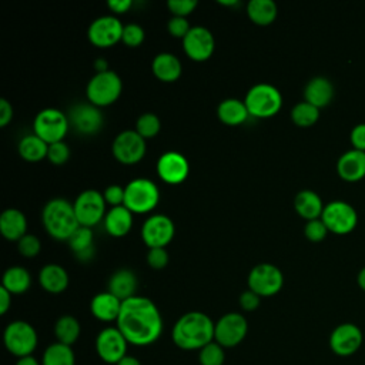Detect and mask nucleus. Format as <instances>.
<instances>
[{
    "label": "nucleus",
    "instance_id": "obj_56",
    "mask_svg": "<svg viewBox=\"0 0 365 365\" xmlns=\"http://www.w3.org/2000/svg\"><path fill=\"white\" fill-rule=\"evenodd\" d=\"M358 285L365 291V267L358 272Z\"/></svg>",
    "mask_w": 365,
    "mask_h": 365
},
{
    "label": "nucleus",
    "instance_id": "obj_57",
    "mask_svg": "<svg viewBox=\"0 0 365 365\" xmlns=\"http://www.w3.org/2000/svg\"><path fill=\"white\" fill-rule=\"evenodd\" d=\"M220 4H222V6H237L238 1H235V0H232V1H220Z\"/></svg>",
    "mask_w": 365,
    "mask_h": 365
},
{
    "label": "nucleus",
    "instance_id": "obj_55",
    "mask_svg": "<svg viewBox=\"0 0 365 365\" xmlns=\"http://www.w3.org/2000/svg\"><path fill=\"white\" fill-rule=\"evenodd\" d=\"M117 365H141V362L135 358V356H133V355H125Z\"/></svg>",
    "mask_w": 365,
    "mask_h": 365
},
{
    "label": "nucleus",
    "instance_id": "obj_20",
    "mask_svg": "<svg viewBox=\"0 0 365 365\" xmlns=\"http://www.w3.org/2000/svg\"><path fill=\"white\" fill-rule=\"evenodd\" d=\"M190 171L187 158L177 151H167L157 161L158 177L167 184H181Z\"/></svg>",
    "mask_w": 365,
    "mask_h": 365
},
{
    "label": "nucleus",
    "instance_id": "obj_1",
    "mask_svg": "<svg viewBox=\"0 0 365 365\" xmlns=\"http://www.w3.org/2000/svg\"><path fill=\"white\" fill-rule=\"evenodd\" d=\"M115 324L127 342L137 346L151 345L163 334L160 309L150 298L141 295L123 301Z\"/></svg>",
    "mask_w": 365,
    "mask_h": 365
},
{
    "label": "nucleus",
    "instance_id": "obj_51",
    "mask_svg": "<svg viewBox=\"0 0 365 365\" xmlns=\"http://www.w3.org/2000/svg\"><path fill=\"white\" fill-rule=\"evenodd\" d=\"M107 6L114 14H123L131 9L133 1L131 0H110L107 3Z\"/></svg>",
    "mask_w": 365,
    "mask_h": 365
},
{
    "label": "nucleus",
    "instance_id": "obj_27",
    "mask_svg": "<svg viewBox=\"0 0 365 365\" xmlns=\"http://www.w3.org/2000/svg\"><path fill=\"white\" fill-rule=\"evenodd\" d=\"M138 279L135 274L128 268H121L115 271L108 279V292L115 295L118 299L125 301L135 297Z\"/></svg>",
    "mask_w": 365,
    "mask_h": 365
},
{
    "label": "nucleus",
    "instance_id": "obj_47",
    "mask_svg": "<svg viewBox=\"0 0 365 365\" xmlns=\"http://www.w3.org/2000/svg\"><path fill=\"white\" fill-rule=\"evenodd\" d=\"M104 200L107 204H110L111 207H118V205H124V188L118 184H111L108 185L104 192Z\"/></svg>",
    "mask_w": 365,
    "mask_h": 365
},
{
    "label": "nucleus",
    "instance_id": "obj_17",
    "mask_svg": "<svg viewBox=\"0 0 365 365\" xmlns=\"http://www.w3.org/2000/svg\"><path fill=\"white\" fill-rule=\"evenodd\" d=\"M70 125L80 134L93 135L98 133L104 124V117L98 107L91 103H77L68 113Z\"/></svg>",
    "mask_w": 365,
    "mask_h": 365
},
{
    "label": "nucleus",
    "instance_id": "obj_19",
    "mask_svg": "<svg viewBox=\"0 0 365 365\" xmlns=\"http://www.w3.org/2000/svg\"><path fill=\"white\" fill-rule=\"evenodd\" d=\"M362 331L359 327L351 322L341 324L334 328L329 335V348L339 356H348L355 354L362 345Z\"/></svg>",
    "mask_w": 365,
    "mask_h": 365
},
{
    "label": "nucleus",
    "instance_id": "obj_23",
    "mask_svg": "<svg viewBox=\"0 0 365 365\" xmlns=\"http://www.w3.org/2000/svg\"><path fill=\"white\" fill-rule=\"evenodd\" d=\"M0 232L9 241H20L27 234L26 215L17 208H7L0 215Z\"/></svg>",
    "mask_w": 365,
    "mask_h": 365
},
{
    "label": "nucleus",
    "instance_id": "obj_48",
    "mask_svg": "<svg viewBox=\"0 0 365 365\" xmlns=\"http://www.w3.org/2000/svg\"><path fill=\"white\" fill-rule=\"evenodd\" d=\"M240 307L244 309V311H255L258 307H259V302H261V297L258 294H255L254 291L251 289H247L244 291L241 295H240Z\"/></svg>",
    "mask_w": 365,
    "mask_h": 365
},
{
    "label": "nucleus",
    "instance_id": "obj_8",
    "mask_svg": "<svg viewBox=\"0 0 365 365\" xmlns=\"http://www.w3.org/2000/svg\"><path fill=\"white\" fill-rule=\"evenodd\" d=\"M70 121L68 117L57 108H44L41 110L33 121V131L48 145L64 141V137L68 131Z\"/></svg>",
    "mask_w": 365,
    "mask_h": 365
},
{
    "label": "nucleus",
    "instance_id": "obj_15",
    "mask_svg": "<svg viewBox=\"0 0 365 365\" xmlns=\"http://www.w3.org/2000/svg\"><path fill=\"white\" fill-rule=\"evenodd\" d=\"M175 227L170 217L154 214L141 227V240L148 248H165L174 238Z\"/></svg>",
    "mask_w": 365,
    "mask_h": 365
},
{
    "label": "nucleus",
    "instance_id": "obj_26",
    "mask_svg": "<svg viewBox=\"0 0 365 365\" xmlns=\"http://www.w3.org/2000/svg\"><path fill=\"white\" fill-rule=\"evenodd\" d=\"M104 230L111 235V237H124L125 234L130 232L131 227H133V212L124 207V205H118V207H111L104 220Z\"/></svg>",
    "mask_w": 365,
    "mask_h": 365
},
{
    "label": "nucleus",
    "instance_id": "obj_45",
    "mask_svg": "<svg viewBox=\"0 0 365 365\" xmlns=\"http://www.w3.org/2000/svg\"><path fill=\"white\" fill-rule=\"evenodd\" d=\"M167 7L173 13V16L187 17L197 7V1L195 0H168Z\"/></svg>",
    "mask_w": 365,
    "mask_h": 365
},
{
    "label": "nucleus",
    "instance_id": "obj_54",
    "mask_svg": "<svg viewBox=\"0 0 365 365\" xmlns=\"http://www.w3.org/2000/svg\"><path fill=\"white\" fill-rule=\"evenodd\" d=\"M94 68H96V71L97 73H103V71H107L108 70V63H107V60L106 58H97L96 61H94Z\"/></svg>",
    "mask_w": 365,
    "mask_h": 365
},
{
    "label": "nucleus",
    "instance_id": "obj_12",
    "mask_svg": "<svg viewBox=\"0 0 365 365\" xmlns=\"http://www.w3.org/2000/svg\"><path fill=\"white\" fill-rule=\"evenodd\" d=\"M248 332V322L238 312L224 314L214 328V341L222 348H234L244 341Z\"/></svg>",
    "mask_w": 365,
    "mask_h": 365
},
{
    "label": "nucleus",
    "instance_id": "obj_33",
    "mask_svg": "<svg viewBox=\"0 0 365 365\" xmlns=\"http://www.w3.org/2000/svg\"><path fill=\"white\" fill-rule=\"evenodd\" d=\"M277 4L272 0H251L247 4V16L257 26H269L277 19Z\"/></svg>",
    "mask_w": 365,
    "mask_h": 365
},
{
    "label": "nucleus",
    "instance_id": "obj_24",
    "mask_svg": "<svg viewBox=\"0 0 365 365\" xmlns=\"http://www.w3.org/2000/svg\"><path fill=\"white\" fill-rule=\"evenodd\" d=\"M153 74L164 83L177 81L182 73L181 61L173 53H158L151 63Z\"/></svg>",
    "mask_w": 365,
    "mask_h": 365
},
{
    "label": "nucleus",
    "instance_id": "obj_13",
    "mask_svg": "<svg viewBox=\"0 0 365 365\" xmlns=\"http://www.w3.org/2000/svg\"><path fill=\"white\" fill-rule=\"evenodd\" d=\"M128 342L117 327L101 329L96 338V351L98 358L110 365H117L127 355Z\"/></svg>",
    "mask_w": 365,
    "mask_h": 365
},
{
    "label": "nucleus",
    "instance_id": "obj_30",
    "mask_svg": "<svg viewBox=\"0 0 365 365\" xmlns=\"http://www.w3.org/2000/svg\"><path fill=\"white\" fill-rule=\"evenodd\" d=\"M217 115L227 125H240L247 121L250 113L244 101L238 98L222 100L217 107Z\"/></svg>",
    "mask_w": 365,
    "mask_h": 365
},
{
    "label": "nucleus",
    "instance_id": "obj_7",
    "mask_svg": "<svg viewBox=\"0 0 365 365\" xmlns=\"http://www.w3.org/2000/svg\"><path fill=\"white\" fill-rule=\"evenodd\" d=\"M3 341L6 349L17 358L29 356L37 348L38 336L34 327L26 321L17 319L10 322L4 332Z\"/></svg>",
    "mask_w": 365,
    "mask_h": 365
},
{
    "label": "nucleus",
    "instance_id": "obj_43",
    "mask_svg": "<svg viewBox=\"0 0 365 365\" xmlns=\"http://www.w3.org/2000/svg\"><path fill=\"white\" fill-rule=\"evenodd\" d=\"M68 157H70V148L64 141H58V143H54V144L48 145L47 158L51 164L61 165V164L67 163Z\"/></svg>",
    "mask_w": 365,
    "mask_h": 365
},
{
    "label": "nucleus",
    "instance_id": "obj_34",
    "mask_svg": "<svg viewBox=\"0 0 365 365\" xmlns=\"http://www.w3.org/2000/svg\"><path fill=\"white\" fill-rule=\"evenodd\" d=\"M31 285L30 272L19 265L10 267L4 271L1 278V287H4L11 295L26 292Z\"/></svg>",
    "mask_w": 365,
    "mask_h": 365
},
{
    "label": "nucleus",
    "instance_id": "obj_42",
    "mask_svg": "<svg viewBox=\"0 0 365 365\" xmlns=\"http://www.w3.org/2000/svg\"><path fill=\"white\" fill-rule=\"evenodd\" d=\"M17 248L19 252L26 257V258H33L36 257L40 250H41V242L36 235L31 234H26L19 242H17Z\"/></svg>",
    "mask_w": 365,
    "mask_h": 365
},
{
    "label": "nucleus",
    "instance_id": "obj_28",
    "mask_svg": "<svg viewBox=\"0 0 365 365\" xmlns=\"http://www.w3.org/2000/svg\"><path fill=\"white\" fill-rule=\"evenodd\" d=\"M38 282L44 291L60 294L68 287V274L61 265L47 264L40 269Z\"/></svg>",
    "mask_w": 365,
    "mask_h": 365
},
{
    "label": "nucleus",
    "instance_id": "obj_49",
    "mask_svg": "<svg viewBox=\"0 0 365 365\" xmlns=\"http://www.w3.org/2000/svg\"><path fill=\"white\" fill-rule=\"evenodd\" d=\"M351 143L354 148L365 151V123L354 125V128L351 130Z\"/></svg>",
    "mask_w": 365,
    "mask_h": 365
},
{
    "label": "nucleus",
    "instance_id": "obj_22",
    "mask_svg": "<svg viewBox=\"0 0 365 365\" xmlns=\"http://www.w3.org/2000/svg\"><path fill=\"white\" fill-rule=\"evenodd\" d=\"M336 171L346 181H358L365 175V151L352 148L336 161Z\"/></svg>",
    "mask_w": 365,
    "mask_h": 365
},
{
    "label": "nucleus",
    "instance_id": "obj_31",
    "mask_svg": "<svg viewBox=\"0 0 365 365\" xmlns=\"http://www.w3.org/2000/svg\"><path fill=\"white\" fill-rule=\"evenodd\" d=\"M68 245L78 261L87 262L94 255L93 231L88 227H78L74 234L68 238Z\"/></svg>",
    "mask_w": 365,
    "mask_h": 365
},
{
    "label": "nucleus",
    "instance_id": "obj_10",
    "mask_svg": "<svg viewBox=\"0 0 365 365\" xmlns=\"http://www.w3.org/2000/svg\"><path fill=\"white\" fill-rule=\"evenodd\" d=\"M321 220L327 225L328 231L334 234H348L355 228L358 214L349 202L335 200L325 204Z\"/></svg>",
    "mask_w": 365,
    "mask_h": 365
},
{
    "label": "nucleus",
    "instance_id": "obj_5",
    "mask_svg": "<svg viewBox=\"0 0 365 365\" xmlns=\"http://www.w3.org/2000/svg\"><path fill=\"white\" fill-rule=\"evenodd\" d=\"M121 90L123 81L120 76L113 70H107L103 73H96V76L90 78L86 87V96L88 103L101 108L115 103L121 94Z\"/></svg>",
    "mask_w": 365,
    "mask_h": 365
},
{
    "label": "nucleus",
    "instance_id": "obj_25",
    "mask_svg": "<svg viewBox=\"0 0 365 365\" xmlns=\"http://www.w3.org/2000/svg\"><path fill=\"white\" fill-rule=\"evenodd\" d=\"M332 97H334V86L327 77H322V76H317L311 78L304 88L305 101L318 108L328 106Z\"/></svg>",
    "mask_w": 365,
    "mask_h": 365
},
{
    "label": "nucleus",
    "instance_id": "obj_11",
    "mask_svg": "<svg viewBox=\"0 0 365 365\" xmlns=\"http://www.w3.org/2000/svg\"><path fill=\"white\" fill-rule=\"evenodd\" d=\"M248 289L259 297H272L284 285V275L281 269L272 264L262 262L255 265L248 274Z\"/></svg>",
    "mask_w": 365,
    "mask_h": 365
},
{
    "label": "nucleus",
    "instance_id": "obj_38",
    "mask_svg": "<svg viewBox=\"0 0 365 365\" xmlns=\"http://www.w3.org/2000/svg\"><path fill=\"white\" fill-rule=\"evenodd\" d=\"M161 128V121L154 113H144L141 114L137 121H135V131L144 138H153L160 133Z\"/></svg>",
    "mask_w": 365,
    "mask_h": 365
},
{
    "label": "nucleus",
    "instance_id": "obj_53",
    "mask_svg": "<svg viewBox=\"0 0 365 365\" xmlns=\"http://www.w3.org/2000/svg\"><path fill=\"white\" fill-rule=\"evenodd\" d=\"M16 365H41V362H38L33 355H29V356L17 358Z\"/></svg>",
    "mask_w": 365,
    "mask_h": 365
},
{
    "label": "nucleus",
    "instance_id": "obj_52",
    "mask_svg": "<svg viewBox=\"0 0 365 365\" xmlns=\"http://www.w3.org/2000/svg\"><path fill=\"white\" fill-rule=\"evenodd\" d=\"M11 305V294L4 288L0 287V314L4 315Z\"/></svg>",
    "mask_w": 365,
    "mask_h": 365
},
{
    "label": "nucleus",
    "instance_id": "obj_18",
    "mask_svg": "<svg viewBox=\"0 0 365 365\" xmlns=\"http://www.w3.org/2000/svg\"><path fill=\"white\" fill-rule=\"evenodd\" d=\"M182 48L188 58L194 61H205L214 53L215 40L208 29L194 26L182 38Z\"/></svg>",
    "mask_w": 365,
    "mask_h": 365
},
{
    "label": "nucleus",
    "instance_id": "obj_37",
    "mask_svg": "<svg viewBox=\"0 0 365 365\" xmlns=\"http://www.w3.org/2000/svg\"><path fill=\"white\" fill-rule=\"evenodd\" d=\"M319 118V108L307 103L305 100L295 104L291 110V120L298 127H311Z\"/></svg>",
    "mask_w": 365,
    "mask_h": 365
},
{
    "label": "nucleus",
    "instance_id": "obj_14",
    "mask_svg": "<svg viewBox=\"0 0 365 365\" xmlns=\"http://www.w3.org/2000/svg\"><path fill=\"white\" fill-rule=\"evenodd\" d=\"M111 150L118 163L133 165L140 163L145 155V140L135 130H125L117 134Z\"/></svg>",
    "mask_w": 365,
    "mask_h": 365
},
{
    "label": "nucleus",
    "instance_id": "obj_46",
    "mask_svg": "<svg viewBox=\"0 0 365 365\" xmlns=\"http://www.w3.org/2000/svg\"><path fill=\"white\" fill-rule=\"evenodd\" d=\"M168 252L165 248H150L147 254V262L154 269H161L168 264Z\"/></svg>",
    "mask_w": 365,
    "mask_h": 365
},
{
    "label": "nucleus",
    "instance_id": "obj_3",
    "mask_svg": "<svg viewBox=\"0 0 365 365\" xmlns=\"http://www.w3.org/2000/svg\"><path fill=\"white\" fill-rule=\"evenodd\" d=\"M41 221L48 235L58 241H68L80 227L73 204L64 198L50 200L43 208Z\"/></svg>",
    "mask_w": 365,
    "mask_h": 365
},
{
    "label": "nucleus",
    "instance_id": "obj_32",
    "mask_svg": "<svg viewBox=\"0 0 365 365\" xmlns=\"http://www.w3.org/2000/svg\"><path fill=\"white\" fill-rule=\"evenodd\" d=\"M17 150L23 160H26L29 163H38L47 157L48 144L33 133V134L24 135L19 141Z\"/></svg>",
    "mask_w": 365,
    "mask_h": 365
},
{
    "label": "nucleus",
    "instance_id": "obj_40",
    "mask_svg": "<svg viewBox=\"0 0 365 365\" xmlns=\"http://www.w3.org/2000/svg\"><path fill=\"white\" fill-rule=\"evenodd\" d=\"M144 37L145 34L141 26H138L137 23H128L124 26L121 41L127 47H138L144 41Z\"/></svg>",
    "mask_w": 365,
    "mask_h": 365
},
{
    "label": "nucleus",
    "instance_id": "obj_39",
    "mask_svg": "<svg viewBox=\"0 0 365 365\" xmlns=\"http://www.w3.org/2000/svg\"><path fill=\"white\" fill-rule=\"evenodd\" d=\"M225 348H222L215 341L207 344L198 352L200 365H222L225 361Z\"/></svg>",
    "mask_w": 365,
    "mask_h": 365
},
{
    "label": "nucleus",
    "instance_id": "obj_29",
    "mask_svg": "<svg viewBox=\"0 0 365 365\" xmlns=\"http://www.w3.org/2000/svg\"><path fill=\"white\" fill-rule=\"evenodd\" d=\"M295 211L307 221L321 218L324 211V204L321 197L312 190H302L295 195L294 200Z\"/></svg>",
    "mask_w": 365,
    "mask_h": 365
},
{
    "label": "nucleus",
    "instance_id": "obj_16",
    "mask_svg": "<svg viewBox=\"0 0 365 365\" xmlns=\"http://www.w3.org/2000/svg\"><path fill=\"white\" fill-rule=\"evenodd\" d=\"M124 24L113 14L101 16L91 21L87 37L90 43L100 48H107L121 41Z\"/></svg>",
    "mask_w": 365,
    "mask_h": 365
},
{
    "label": "nucleus",
    "instance_id": "obj_41",
    "mask_svg": "<svg viewBox=\"0 0 365 365\" xmlns=\"http://www.w3.org/2000/svg\"><path fill=\"white\" fill-rule=\"evenodd\" d=\"M304 234L309 241L319 242L327 237L328 228H327V225L324 224V221L321 218H317V220L307 221V224L304 227Z\"/></svg>",
    "mask_w": 365,
    "mask_h": 365
},
{
    "label": "nucleus",
    "instance_id": "obj_44",
    "mask_svg": "<svg viewBox=\"0 0 365 365\" xmlns=\"http://www.w3.org/2000/svg\"><path fill=\"white\" fill-rule=\"evenodd\" d=\"M167 30L168 33L175 37V38H184L188 31L191 30L190 27V23L187 20V17H177V16H173L168 23H167Z\"/></svg>",
    "mask_w": 365,
    "mask_h": 365
},
{
    "label": "nucleus",
    "instance_id": "obj_36",
    "mask_svg": "<svg viewBox=\"0 0 365 365\" xmlns=\"http://www.w3.org/2000/svg\"><path fill=\"white\" fill-rule=\"evenodd\" d=\"M41 365H76L73 348L56 341L43 352Z\"/></svg>",
    "mask_w": 365,
    "mask_h": 365
},
{
    "label": "nucleus",
    "instance_id": "obj_6",
    "mask_svg": "<svg viewBox=\"0 0 365 365\" xmlns=\"http://www.w3.org/2000/svg\"><path fill=\"white\" fill-rule=\"evenodd\" d=\"M160 190L148 178H134L124 187V207L131 212L145 214L157 207Z\"/></svg>",
    "mask_w": 365,
    "mask_h": 365
},
{
    "label": "nucleus",
    "instance_id": "obj_35",
    "mask_svg": "<svg viewBox=\"0 0 365 365\" xmlns=\"http://www.w3.org/2000/svg\"><path fill=\"white\" fill-rule=\"evenodd\" d=\"M81 325L73 315H63L54 324V335L57 342L71 346L80 336Z\"/></svg>",
    "mask_w": 365,
    "mask_h": 365
},
{
    "label": "nucleus",
    "instance_id": "obj_50",
    "mask_svg": "<svg viewBox=\"0 0 365 365\" xmlns=\"http://www.w3.org/2000/svg\"><path fill=\"white\" fill-rule=\"evenodd\" d=\"M13 118V107L6 98H0V127H6Z\"/></svg>",
    "mask_w": 365,
    "mask_h": 365
},
{
    "label": "nucleus",
    "instance_id": "obj_9",
    "mask_svg": "<svg viewBox=\"0 0 365 365\" xmlns=\"http://www.w3.org/2000/svg\"><path fill=\"white\" fill-rule=\"evenodd\" d=\"M106 200L97 190H84L73 202L77 221L81 227H94L106 217Z\"/></svg>",
    "mask_w": 365,
    "mask_h": 365
},
{
    "label": "nucleus",
    "instance_id": "obj_4",
    "mask_svg": "<svg viewBox=\"0 0 365 365\" xmlns=\"http://www.w3.org/2000/svg\"><path fill=\"white\" fill-rule=\"evenodd\" d=\"M244 103L251 117L269 118L281 110L282 96L272 84L259 83L247 91Z\"/></svg>",
    "mask_w": 365,
    "mask_h": 365
},
{
    "label": "nucleus",
    "instance_id": "obj_2",
    "mask_svg": "<svg viewBox=\"0 0 365 365\" xmlns=\"http://www.w3.org/2000/svg\"><path fill=\"white\" fill-rule=\"evenodd\" d=\"M215 322L204 312L191 311L181 315L173 327V341L184 351L204 348L214 341Z\"/></svg>",
    "mask_w": 365,
    "mask_h": 365
},
{
    "label": "nucleus",
    "instance_id": "obj_21",
    "mask_svg": "<svg viewBox=\"0 0 365 365\" xmlns=\"http://www.w3.org/2000/svg\"><path fill=\"white\" fill-rule=\"evenodd\" d=\"M123 301L118 299L108 291L98 292L91 298L90 311L94 318L101 322H113L117 321L121 311Z\"/></svg>",
    "mask_w": 365,
    "mask_h": 365
}]
</instances>
